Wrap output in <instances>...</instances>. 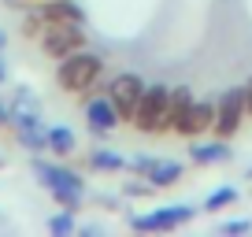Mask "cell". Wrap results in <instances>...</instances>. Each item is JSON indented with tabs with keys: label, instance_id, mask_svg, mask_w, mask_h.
<instances>
[{
	"label": "cell",
	"instance_id": "1",
	"mask_svg": "<svg viewBox=\"0 0 252 237\" xmlns=\"http://www.w3.org/2000/svg\"><path fill=\"white\" fill-rule=\"evenodd\" d=\"M100 74H104V56L82 48V52H74V56H67V59L56 63V86L71 96H86V93L96 89Z\"/></svg>",
	"mask_w": 252,
	"mask_h": 237
},
{
	"label": "cell",
	"instance_id": "2",
	"mask_svg": "<svg viewBox=\"0 0 252 237\" xmlns=\"http://www.w3.org/2000/svg\"><path fill=\"white\" fill-rule=\"evenodd\" d=\"M245 118H249V111H245V86H234V89H226V93L215 100L212 134L222 137V141H230V137L245 126Z\"/></svg>",
	"mask_w": 252,
	"mask_h": 237
},
{
	"label": "cell",
	"instance_id": "3",
	"mask_svg": "<svg viewBox=\"0 0 252 237\" xmlns=\"http://www.w3.org/2000/svg\"><path fill=\"white\" fill-rule=\"evenodd\" d=\"M167 100H171V86H163V82H156V86H145L141 104H137L134 122H130V126H134L137 134H159V126H163V111H167Z\"/></svg>",
	"mask_w": 252,
	"mask_h": 237
},
{
	"label": "cell",
	"instance_id": "4",
	"mask_svg": "<svg viewBox=\"0 0 252 237\" xmlns=\"http://www.w3.org/2000/svg\"><path fill=\"white\" fill-rule=\"evenodd\" d=\"M193 215H197L193 204H167V207H156V211L134 215L130 230H137V234H167V230H178L186 222H193Z\"/></svg>",
	"mask_w": 252,
	"mask_h": 237
},
{
	"label": "cell",
	"instance_id": "5",
	"mask_svg": "<svg viewBox=\"0 0 252 237\" xmlns=\"http://www.w3.org/2000/svg\"><path fill=\"white\" fill-rule=\"evenodd\" d=\"M104 93L111 96V104H115V111H119L123 122H134V111H137L141 93H145V78L134 74V71H123V74H115V78L104 86Z\"/></svg>",
	"mask_w": 252,
	"mask_h": 237
},
{
	"label": "cell",
	"instance_id": "6",
	"mask_svg": "<svg viewBox=\"0 0 252 237\" xmlns=\"http://www.w3.org/2000/svg\"><path fill=\"white\" fill-rule=\"evenodd\" d=\"M41 52L48 59H67V56L82 52L86 48V30L82 26H71V23H60V26H45V33L37 37Z\"/></svg>",
	"mask_w": 252,
	"mask_h": 237
},
{
	"label": "cell",
	"instance_id": "7",
	"mask_svg": "<svg viewBox=\"0 0 252 237\" xmlns=\"http://www.w3.org/2000/svg\"><path fill=\"white\" fill-rule=\"evenodd\" d=\"M82 111H86V126L93 137H108V134H115V126H123V118H119L108 93H100V96L86 93L82 96Z\"/></svg>",
	"mask_w": 252,
	"mask_h": 237
},
{
	"label": "cell",
	"instance_id": "8",
	"mask_svg": "<svg viewBox=\"0 0 252 237\" xmlns=\"http://www.w3.org/2000/svg\"><path fill=\"white\" fill-rule=\"evenodd\" d=\"M30 171H33V178H37L45 189H82V193H86V178H82L78 171H71V167L56 163V159L33 156L30 159Z\"/></svg>",
	"mask_w": 252,
	"mask_h": 237
},
{
	"label": "cell",
	"instance_id": "9",
	"mask_svg": "<svg viewBox=\"0 0 252 237\" xmlns=\"http://www.w3.org/2000/svg\"><path fill=\"white\" fill-rule=\"evenodd\" d=\"M48 26H60V23H71V26H86V8L78 0H41V4H30Z\"/></svg>",
	"mask_w": 252,
	"mask_h": 237
},
{
	"label": "cell",
	"instance_id": "10",
	"mask_svg": "<svg viewBox=\"0 0 252 237\" xmlns=\"http://www.w3.org/2000/svg\"><path fill=\"white\" fill-rule=\"evenodd\" d=\"M212 122H215V100H193V104H189V115L182 118V126L174 130V134H182V137H200V134H208V130H212Z\"/></svg>",
	"mask_w": 252,
	"mask_h": 237
},
{
	"label": "cell",
	"instance_id": "11",
	"mask_svg": "<svg viewBox=\"0 0 252 237\" xmlns=\"http://www.w3.org/2000/svg\"><path fill=\"white\" fill-rule=\"evenodd\" d=\"M193 100H197V96H193L189 86H174L171 100H167V111H163V126H159V134H174V130L182 126V118L189 115V104H193Z\"/></svg>",
	"mask_w": 252,
	"mask_h": 237
},
{
	"label": "cell",
	"instance_id": "12",
	"mask_svg": "<svg viewBox=\"0 0 252 237\" xmlns=\"http://www.w3.org/2000/svg\"><path fill=\"white\" fill-rule=\"evenodd\" d=\"M230 156H234V148H230L222 137H215V141H193V148H189V159L200 167H219V163H230Z\"/></svg>",
	"mask_w": 252,
	"mask_h": 237
},
{
	"label": "cell",
	"instance_id": "13",
	"mask_svg": "<svg viewBox=\"0 0 252 237\" xmlns=\"http://www.w3.org/2000/svg\"><path fill=\"white\" fill-rule=\"evenodd\" d=\"M78 152V134H74L71 126H63V122H56V126H48V156L56 159H67Z\"/></svg>",
	"mask_w": 252,
	"mask_h": 237
},
{
	"label": "cell",
	"instance_id": "14",
	"mask_svg": "<svg viewBox=\"0 0 252 237\" xmlns=\"http://www.w3.org/2000/svg\"><path fill=\"white\" fill-rule=\"evenodd\" d=\"M182 174H186V163H182V159H156V167H152L145 178H149L156 189H171V185L182 182Z\"/></svg>",
	"mask_w": 252,
	"mask_h": 237
},
{
	"label": "cell",
	"instance_id": "15",
	"mask_svg": "<svg viewBox=\"0 0 252 237\" xmlns=\"http://www.w3.org/2000/svg\"><path fill=\"white\" fill-rule=\"evenodd\" d=\"M86 167L96 171V174H119V171H126V159L115 148H93L86 156Z\"/></svg>",
	"mask_w": 252,
	"mask_h": 237
},
{
	"label": "cell",
	"instance_id": "16",
	"mask_svg": "<svg viewBox=\"0 0 252 237\" xmlns=\"http://www.w3.org/2000/svg\"><path fill=\"white\" fill-rule=\"evenodd\" d=\"M48 234L52 237H71V234H78V219H74V211H56V215H48Z\"/></svg>",
	"mask_w": 252,
	"mask_h": 237
},
{
	"label": "cell",
	"instance_id": "17",
	"mask_svg": "<svg viewBox=\"0 0 252 237\" xmlns=\"http://www.w3.org/2000/svg\"><path fill=\"white\" fill-rule=\"evenodd\" d=\"M237 185H219V189H212L204 197V211H219V207H234L237 204Z\"/></svg>",
	"mask_w": 252,
	"mask_h": 237
},
{
	"label": "cell",
	"instance_id": "18",
	"mask_svg": "<svg viewBox=\"0 0 252 237\" xmlns=\"http://www.w3.org/2000/svg\"><path fill=\"white\" fill-rule=\"evenodd\" d=\"M48 197H52L56 207H63V211H74V215H78V207H82V200H86V193H82V189H48Z\"/></svg>",
	"mask_w": 252,
	"mask_h": 237
},
{
	"label": "cell",
	"instance_id": "19",
	"mask_svg": "<svg viewBox=\"0 0 252 237\" xmlns=\"http://www.w3.org/2000/svg\"><path fill=\"white\" fill-rule=\"evenodd\" d=\"M156 167V156H149V152H137V156H130L126 159V171H134L137 178H145V174Z\"/></svg>",
	"mask_w": 252,
	"mask_h": 237
},
{
	"label": "cell",
	"instance_id": "20",
	"mask_svg": "<svg viewBox=\"0 0 252 237\" xmlns=\"http://www.w3.org/2000/svg\"><path fill=\"white\" fill-rule=\"evenodd\" d=\"M123 193H126V197H152V193H156V185H152L149 178H145V182H126Z\"/></svg>",
	"mask_w": 252,
	"mask_h": 237
},
{
	"label": "cell",
	"instance_id": "21",
	"mask_svg": "<svg viewBox=\"0 0 252 237\" xmlns=\"http://www.w3.org/2000/svg\"><path fill=\"white\" fill-rule=\"evenodd\" d=\"M249 230H252V222H249V219H230V222H222V226H219V234L237 237V234H249Z\"/></svg>",
	"mask_w": 252,
	"mask_h": 237
},
{
	"label": "cell",
	"instance_id": "22",
	"mask_svg": "<svg viewBox=\"0 0 252 237\" xmlns=\"http://www.w3.org/2000/svg\"><path fill=\"white\" fill-rule=\"evenodd\" d=\"M245 111H249V118H252V78L245 82Z\"/></svg>",
	"mask_w": 252,
	"mask_h": 237
},
{
	"label": "cell",
	"instance_id": "23",
	"mask_svg": "<svg viewBox=\"0 0 252 237\" xmlns=\"http://www.w3.org/2000/svg\"><path fill=\"white\" fill-rule=\"evenodd\" d=\"M11 78V71H8V59H4V52H0V86Z\"/></svg>",
	"mask_w": 252,
	"mask_h": 237
},
{
	"label": "cell",
	"instance_id": "24",
	"mask_svg": "<svg viewBox=\"0 0 252 237\" xmlns=\"http://www.w3.org/2000/svg\"><path fill=\"white\" fill-rule=\"evenodd\" d=\"M8 118H11V111H8V104L0 100V126H8Z\"/></svg>",
	"mask_w": 252,
	"mask_h": 237
},
{
	"label": "cell",
	"instance_id": "25",
	"mask_svg": "<svg viewBox=\"0 0 252 237\" xmlns=\"http://www.w3.org/2000/svg\"><path fill=\"white\" fill-rule=\"evenodd\" d=\"M4 48H8V30L0 26V52H4Z\"/></svg>",
	"mask_w": 252,
	"mask_h": 237
},
{
	"label": "cell",
	"instance_id": "26",
	"mask_svg": "<svg viewBox=\"0 0 252 237\" xmlns=\"http://www.w3.org/2000/svg\"><path fill=\"white\" fill-rule=\"evenodd\" d=\"M30 4H41V0H30Z\"/></svg>",
	"mask_w": 252,
	"mask_h": 237
},
{
	"label": "cell",
	"instance_id": "27",
	"mask_svg": "<svg viewBox=\"0 0 252 237\" xmlns=\"http://www.w3.org/2000/svg\"><path fill=\"white\" fill-rule=\"evenodd\" d=\"M249 178H252V171H249Z\"/></svg>",
	"mask_w": 252,
	"mask_h": 237
}]
</instances>
